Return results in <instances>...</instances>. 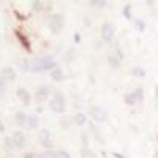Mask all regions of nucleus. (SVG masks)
<instances>
[{
    "label": "nucleus",
    "mask_w": 158,
    "mask_h": 158,
    "mask_svg": "<svg viewBox=\"0 0 158 158\" xmlns=\"http://www.w3.org/2000/svg\"><path fill=\"white\" fill-rule=\"evenodd\" d=\"M54 68H57V65H56V60L52 59L51 56H49V57H43V59H36V60L29 62V71H32V73L48 71V70L52 71Z\"/></svg>",
    "instance_id": "1"
},
{
    "label": "nucleus",
    "mask_w": 158,
    "mask_h": 158,
    "mask_svg": "<svg viewBox=\"0 0 158 158\" xmlns=\"http://www.w3.org/2000/svg\"><path fill=\"white\" fill-rule=\"evenodd\" d=\"M49 108L51 111H54L56 114H62L65 111V98L60 92H56L54 97H52L51 103H49Z\"/></svg>",
    "instance_id": "2"
},
{
    "label": "nucleus",
    "mask_w": 158,
    "mask_h": 158,
    "mask_svg": "<svg viewBox=\"0 0 158 158\" xmlns=\"http://www.w3.org/2000/svg\"><path fill=\"white\" fill-rule=\"evenodd\" d=\"M90 117L94 118L95 122L104 123L108 120V112H106V109L101 108V106H92L90 108Z\"/></svg>",
    "instance_id": "3"
},
{
    "label": "nucleus",
    "mask_w": 158,
    "mask_h": 158,
    "mask_svg": "<svg viewBox=\"0 0 158 158\" xmlns=\"http://www.w3.org/2000/svg\"><path fill=\"white\" fill-rule=\"evenodd\" d=\"M49 27L54 33H59L63 29V16L62 15H54L49 21Z\"/></svg>",
    "instance_id": "4"
},
{
    "label": "nucleus",
    "mask_w": 158,
    "mask_h": 158,
    "mask_svg": "<svg viewBox=\"0 0 158 158\" xmlns=\"http://www.w3.org/2000/svg\"><path fill=\"white\" fill-rule=\"evenodd\" d=\"M101 36H103V40L106 43L112 41V38H114V25L109 24V22L103 24V27H101Z\"/></svg>",
    "instance_id": "5"
},
{
    "label": "nucleus",
    "mask_w": 158,
    "mask_h": 158,
    "mask_svg": "<svg viewBox=\"0 0 158 158\" xmlns=\"http://www.w3.org/2000/svg\"><path fill=\"white\" fill-rule=\"evenodd\" d=\"M0 79H3L5 82L15 81V79H16V71L13 70L11 67H5V68L2 70V73H0Z\"/></svg>",
    "instance_id": "6"
},
{
    "label": "nucleus",
    "mask_w": 158,
    "mask_h": 158,
    "mask_svg": "<svg viewBox=\"0 0 158 158\" xmlns=\"http://www.w3.org/2000/svg\"><path fill=\"white\" fill-rule=\"evenodd\" d=\"M16 95H18V98L24 103V104H27V106H30V101H32V97H30V94L25 89H22V87H19L18 90H16Z\"/></svg>",
    "instance_id": "7"
},
{
    "label": "nucleus",
    "mask_w": 158,
    "mask_h": 158,
    "mask_svg": "<svg viewBox=\"0 0 158 158\" xmlns=\"http://www.w3.org/2000/svg\"><path fill=\"white\" fill-rule=\"evenodd\" d=\"M13 142H15V149H22L24 144H25V138L21 131H16V133H13Z\"/></svg>",
    "instance_id": "8"
},
{
    "label": "nucleus",
    "mask_w": 158,
    "mask_h": 158,
    "mask_svg": "<svg viewBox=\"0 0 158 158\" xmlns=\"http://www.w3.org/2000/svg\"><path fill=\"white\" fill-rule=\"evenodd\" d=\"M49 87L48 85H41L38 90H36V94H35V97H36V100H40V101H43V100H46L48 97H49Z\"/></svg>",
    "instance_id": "9"
},
{
    "label": "nucleus",
    "mask_w": 158,
    "mask_h": 158,
    "mask_svg": "<svg viewBox=\"0 0 158 158\" xmlns=\"http://www.w3.org/2000/svg\"><path fill=\"white\" fill-rule=\"evenodd\" d=\"M15 118H16V123L19 125V127H25L27 125V118H29V115H25L24 112H16V115H15Z\"/></svg>",
    "instance_id": "10"
},
{
    "label": "nucleus",
    "mask_w": 158,
    "mask_h": 158,
    "mask_svg": "<svg viewBox=\"0 0 158 158\" xmlns=\"http://www.w3.org/2000/svg\"><path fill=\"white\" fill-rule=\"evenodd\" d=\"M51 77L54 79V81H62L63 79V71L60 70V67H57V68H54L51 71Z\"/></svg>",
    "instance_id": "11"
},
{
    "label": "nucleus",
    "mask_w": 158,
    "mask_h": 158,
    "mask_svg": "<svg viewBox=\"0 0 158 158\" xmlns=\"http://www.w3.org/2000/svg\"><path fill=\"white\" fill-rule=\"evenodd\" d=\"M108 63L112 68H118V65H120V57H115L114 54H111V56H108Z\"/></svg>",
    "instance_id": "12"
},
{
    "label": "nucleus",
    "mask_w": 158,
    "mask_h": 158,
    "mask_svg": "<svg viewBox=\"0 0 158 158\" xmlns=\"http://www.w3.org/2000/svg\"><path fill=\"white\" fill-rule=\"evenodd\" d=\"M27 127H29L30 130H35V128L38 127V117H36V115H29V118H27Z\"/></svg>",
    "instance_id": "13"
},
{
    "label": "nucleus",
    "mask_w": 158,
    "mask_h": 158,
    "mask_svg": "<svg viewBox=\"0 0 158 158\" xmlns=\"http://www.w3.org/2000/svg\"><path fill=\"white\" fill-rule=\"evenodd\" d=\"M73 122H74L76 125H84V123H85V115H84L82 112L76 114V115L73 117Z\"/></svg>",
    "instance_id": "14"
},
{
    "label": "nucleus",
    "mask_w": 158,
    "mask_h": 158,
    "mask_svg": "<svg viewBox=\"0 0 158 158\" xmlns=\"http://www.w3.org/2000/svg\"><path fill=\"white\" fill-rule=\"evenodd\" d=\"M41 144L44 147H51V142H49V133L46 130H43L41 131Z\"/></svg>",
    "instance_id": "15"
},
{
    "label": "nucleus",
    "mask_w": 158,
    "mask_h": 158,
    "mask_svg": "<svg viewBox=\"0 0 158 158\" xmlns=\"http://www.w3.org/2000/svg\"><path fill=\"white\" fill-rule=\"evenodd\" d=\"M81 155H82V158H97L95 153L92 152L89 147H82V149H81Z\"/></svg>",
    "instance_id": "16"
},
{
    "label": "nucleus",
    "mask_w": 158,
    "mask_h": 158,
    "mask_svg": "<svg viewBox=\"0 0 158 158\" xmlns=\"http://www.w3.org/2000/svg\"><path fill=\"white\" fill-rule=\"evenodd\" d=\"M125 101H127V104H130V106H133V104H136V97H135V94H128V95H125Z\"/></svg>",
    "instance_id": "17"
},
{
    "label": "nucleus",
    "mask_w": 158,
    "mask_h": 158,
    "mask_svg": "<svg viewBox=\"0 0 158 158\" xmlns=\"http://www.w3.org/2000/svg\"><path fill=\"white\" fill-rule=\"evenodd\" d=\"M56 158H71V156H70V153L67 150H59L56 153Z\"/></svg>",
    "instance_id": "18"
},
{
    "label": "nucleus",
    "mask_w": 158,
    "mask_h": 158,
    "mask_svg": "<svg viewBox=\"0 0 158 158\" xmlns=\"http://www.w3.org/2000/svg\"><path fill=\"white\" fill-rule=\"evenodd\" d=\"M123 15H125V18H127V19H130V18H131V5H127V6L123 8Z\"/></svg>",
    "instance_id": "19"
},
{
    "label": "nucleus",
    "mask_w": 158,
    "mask_h": 158,
    "mask_svg": "<svg viewBox=\"0 0 158 158\" xmlns=\"http://www.w3.org/2000/svg\"><path fill=\"white\" fill-rule=\"evenodd\" d=\"M5 146L10 149H15V142H13V138H5Z\"/></svg>",
    "instance_id": "20"
},
{
    "label": "nucleus",
    "mask_w": 158,
    "mask_h": 158,
    "mask_svg": "<svg viewBox=\"0 0 158 158\" xmlns=\"http://www.w3.org/2000/svg\"><path fill=\"white\" fill-rule=\"evenodd\" d=\"M135 24L138 25V30H141V32H144V29H146V25H144V22H142L141 19H136V21H135Z\"/></svg>",
    "instance_id": "21"
},
{
    "label": "nucleus",
    "mask_w": 158,
    "mask_h": 158,
    "mask_svg": "<svg viewBox=\"0 0 158 158\" xmlns=\"http://www.w3.org/2000/svg\"><path fill=\"white\" fill-rule=\"evenodd\" d=\"M133 94H135V97H136V100H138V101H141V100H142V89H136V90L133 92Z\"/></svg>",
    "instance_id": "22"
},
{
    "label": "nucleus",
    "mask_w": 158,
    "mask_h": 158,
    "mask_svg": "<svg viewBox=\"0 0 158 158\" xmlns=\"http://www.w3.org/2000/svg\"><path fill=\"white\" fill-rule=\"evenodd\" d=\"M6 82L3 81V79H0V95H3L5 94V90H6V85H5Z\"/></svg>",
    "instance_id": "23"
},
{
    "label": "nucleus",
    "mask_w": 158,
    "mask_h": 158,
    "mask_svg": "<svg viewBox=\"0 0 158 158\" xmlns=\"http://www.w3.org/2000/svg\"><path fill=\"white\" fill-rule=\"evenodd\" d=\"M133 74H135V76L142 77V76H144V70H141V68H138V67H136V68H133Z\"/></svg>",
    "instance_id": "24"
},
{
    "label": "nucleus",
    "mask_w": 158,
    "mask_h": 158,
    "mask_svg": "<svg viewBox=\"0 0 158 158\" xmlns=\"http://www.w3.org/2000/svg\"><path fill=\"white\" fill-rule=\"evenodd\" d=\"M41 158H56V153H52V152H44L41 155Z\"/></svg>",
    "instance_id": "25"
},
{
    "label": "nucleus",
    "mask_w": 158,
    "mask_h": 158,
    "mask_svg": "<svg viewBox=\"0 0 158 158\" xmlns=\"http://www.w3.org/2000/svg\"><path fill=\"white\" fill-rule=\"evenodd\" d=\"M112 155H114V156H115V158H125V156H123V155H120V153H117V152H114V153H112Z\"/></svg>",
    "instance_id": "26"
},
{
    "label": "nucleus",
    "mask_w": 158,
    "mask_h": 158,
    "mask_svg": "<svg viewBox=\"0 0 158 158\" xmlns=\"http://www.w3.org/2000/svg\"><path fill=\"white\" fill-rule=\"evenodd\" d=\"M74 40H76V43H79V40H81V35L76 33V35H74Z\"/></svg>",
    "instance_id": "27"
},
{
    "label": "nucleus",
    "mask_w": 158,
    "mask_h": 158,
    "mask_svg": "<svg viewBox=\"0 0 158 158\" xmlns=\"http://www.w3.org/2000/svg\"><path fill=\"white\" fill-rule=\"evenodd\" d=\"M153 158H158V150H155V153H153Z\"/></svg>",
    "instance_id": "28"
},
{
    "label": "nucleus",
    "mask_w": 158,
    "mask_h": 158,
    "mask_svg": "<svg viewBox=\"0 0 158 158\" xmlns=\"http://www.w3.org/2000/svg\"><path fill=\"white\" fill-rule=\"evenodd\" d=\"M156 138H158V136H156Z\"/></svg>",
    "instance_id": "29"
}]
</instances>
